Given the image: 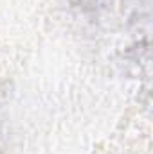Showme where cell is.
Wrapping results in <instances>:
<instances>
[{"label": "cell", "instance_id": "1", "mask_svg": "<svg viewBox=\"0 0 153 154\" xmlns=\"http://www.w3.org/2000/svg\"><path fill=\"white\" fill-rule=\"evenodd\" d=\"M83 5H92V7H96V4L99 2V0H79Z\"/></svg>", "mask_w": 153, "mask_h": 154}]
</instances>
